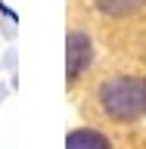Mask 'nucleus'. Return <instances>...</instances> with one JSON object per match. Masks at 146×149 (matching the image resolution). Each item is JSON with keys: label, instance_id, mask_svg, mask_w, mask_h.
Returning a JSON list of instances; mask_svg holds the SVG:
<instances>
[{"label": "nucleus", "instance_id": "obj_1", "mask_svg": "<svg viewBox=\"0 0 146 149\" xmlns=\"http://www.w3.org/2000/svg\"><path fill=\"white\" fill-rule=\"evenodd\" d=\"M100 106L112 121H137L146 115V78L118 74L100 87Z\"/></svg>", "mask_w": 146, "mask_h": 149}, {"label": "nucleus", "instance_id": "obj_2", "mask_svg": "<svg viewBox=\"0 0 146 149\" xmlns=\"http://www.w3.org/2000/svg\"><path fill=\"white\" fill-rule=\"evenodd\" d=\"M93 62V44L84 31H72L65 37V78L68 81H78L87 65Z\"/></svg>", "mask_w": 146, "mask_h": 149}, {"label": "nucleus", "instance_id": "obj_3", "mask_svg": "<svg viewBox=\"0 0 146 149\" xmlns=\"http://www.w3.org/2000/svg\"><path fill=\"white\" fill-rule=\"evenodd\" d=\"M65 149H109V140L103 137L100 130L78 127L65 137Z\"/></svg>", "mask_w": 146, "mask_h": 149}, {"label": "nucleus", "instance_id": "obj_4", "mask_svg": "<svg viewBox=\"0 0 146 149\" xmlns=\"http://www.w3.org/2000/svg\"><path fill=\"white\" fill-rule=\"evenodd\" d=\"M96 6L109 16H128V13L143 6V0H96Z\"/></svg>", "mask_w": 146, "mask_h": 149}]
</instances>
